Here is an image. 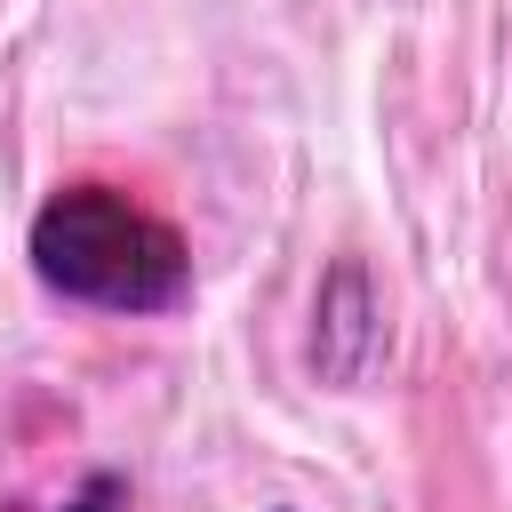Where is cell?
I'll list each match as a JSON object with an SVG mask.
<instances>
[{
  "instance_id": "7a4b0ae2",
  "label": "cell",
  "mask_w": 512,
  "mask_h": 512,
  "mask_svg": "<svg viewBox=\"0 0 512 512\" xmlns=\"http://www.w3.org/2000/svg\"><path fill=\"white\" fill-rule=\"evenodd\" d=\"M376 344H384V320H376L368 272L344 256L320 280V304H312V368H320V384H360L368 360H376Z\"/></svg>"
},
{
  "instance_id": "3957f363",
  "label": "cell",
  "mask_w": 512,
  "mask_h": 512,
  "mask_svg": "<svg viewBox=\"0 0 512 512\" xmlns=\"http://www.w3.org/2000/svg\"><path fill=\"white\" fill-rule=\"evenodd\" d=\"M64 512H128V480H120V472H88V488H80Z\"/></svg>"
},
{
  "instance_id": "6da1fadb",
  "label": "cell",
  "mask_w": 512,
  "mask_h": 512,
  "mask_svg": "<svg viewBox=\"0 0 512 512\" xmlns=\"http://www.w3.org/2000/svg\"><path fill=\"white\" fill-rule=\"evenodd\" d=\"M32 272L96 312H168L192 296V256L120 184H64L32 216Z\"/></svg>"
}]
</instances>
